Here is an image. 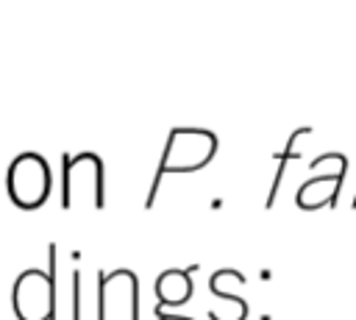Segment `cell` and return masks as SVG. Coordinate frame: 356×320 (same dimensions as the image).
<instances>
[{"label":"cell","mask_w":356,"mask_h":320,"mask_svg":"<svg viewBox=\"0 0 356 320\" xmlns=\"http://www.w3.org/2000/svg\"><path fill=\"white\" fill-rule=\"evenodd\" d=\"M156 320H192V317H184V314H159Z\"/></svg>","instance_id":"cell-5"},{"label":"cell","mask_w":356,"mask_h":320,"mask_svg":"<svg viewBox=\"0 0 356 320\" xmlns=\"http://www.w3.org/2000/svg\"><path fill=\"white\" fill-rule=\"evenodd\" d=\"M195 270L192 267H170L164 273H159L156 284H153V292H156V314H164V306H181L192 298V278L189 273Z\"/></svg>","instance_id":"cell-2"},{"label":"cell","mask_w":356,"mask_h":320,"mask_svg":"<svg viewBox=\"0 0 356 320\" xmlns=\"http://www.w3.org/2000/svg\"><path fill=\"white\" fill-rule=\"evenodd\" d=\"M353 209H356V192H353Z\"/></svg>","instance_id":"cell-6"},{"label":"cell","mask_w":356,"mask_h":320,"mask_svg":"<svg viewBox=\"0 0 356 320\" xmlns=\"http://www.w3.org/2000/svg\"><path fill=\"white\" fill-rule=\"evenodd\" d=\"M214 150H217V136L209 128H172L167 147L161 153L153 186L147 192V206H153L156 189L164 173H195L211 161Z\"/></svg>","instance_id":"cell-1"},{"label":"cell","mask_w":356,"mask_h":320,"mask_svg":"<svg viewBox=\"0 0 356 320\" xmlns=\"http://www.w3.org/2000/svg\"><path fill=\"white\" fill-rule=\"evenodd\" d=\"M339 186H342V173H328V175H317L312 181H306L298 195H295V203L306 211H314L320 206H328V203H337V195H339Z\"/></svg>","instance_id":"cell-3"},{"label":"cell","mask_w":356,"mask_h":320,"mask_svg":"<svg viewBox=\"0 0 356 320\" xmlns=\"http://www.w3.org/2000/svg\"><path fill=\"white\" fill-rule=\"evenodd\" d=\"M312 128H298L292 136H289V142H286V147H284V153H281V167H278V173H275V178H273V186H270V195H267V209L275 203V195H278V186H281V178H284V164H286V159H298V150H295V142L303 136V134H309Z\"/></svg>","instance_id":"cell-4"}]
</instances>
